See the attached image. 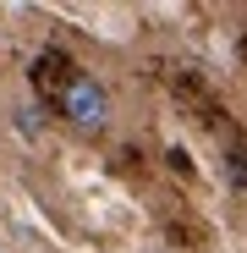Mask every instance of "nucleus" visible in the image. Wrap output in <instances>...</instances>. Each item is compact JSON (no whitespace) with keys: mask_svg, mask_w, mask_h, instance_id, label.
Segmentation results:
<instances>
[{"mask_svg":"<svg viewBox=\"0 0 247 253\" xmlns=\"http://www.w3.org/2000/svg\"><path fill=\"white\" fill-rule=\"evenodd\" d=\"M61 116H66V126H71V132H82V138L110 132V121H115L110 88H105L99 77H71L66 88H61Z\"/></svg>","mask_w":247,"mask_h":253,"instance_id":"nucleus-1","label":"nucleus"}]
</instances>
